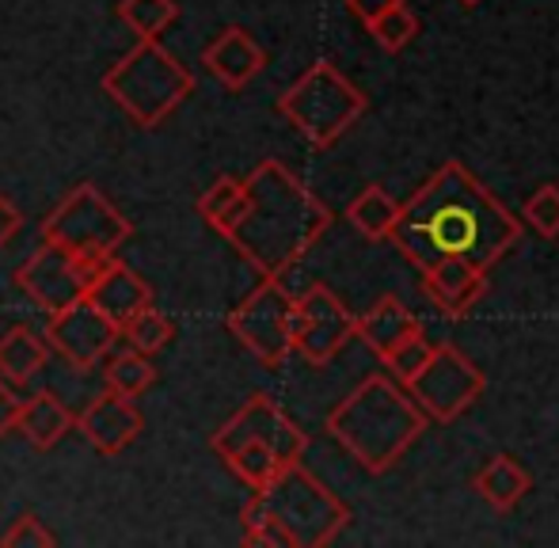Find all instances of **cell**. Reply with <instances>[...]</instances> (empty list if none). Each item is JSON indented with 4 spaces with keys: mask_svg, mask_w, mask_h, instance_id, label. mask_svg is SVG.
<instances>
[{
    "mask_svg": "<svg viewBox=\"0 0 559 548\" xmlns=\"http://www.w3.org/2000/svg\"><path fill=\"white\" fill-rule=\"evenodd\" d=\"M243 206V179L236 176H217L214 183L202 191L199 199V217L210 225V229L225 233L228 225L236 222V214H240Z\"/></svg>",
    "mask_w": 559,
    "mask_h": 548,
    "instance_id": "cell-27",
    "label": "cell"
},
{
    "mask_svg": "<svg viewBox=\"0 0 559 548\" xmlns=\"http://www.w3.org/2000/svg\"><path fill=\"white\" fill-rule=\"evenodd\" d=\"M104 92L133 127L156 130L194 92V73L164 50L160 38H138V46L104 73Z\"/></svg>",
    "mask_w": 559,
    "mask_h": 548,
    "instance_id": "cell-4",
    "label": "cell"
},
{
    "mask_svg": "<svg viewBox=\"0 0 559 548\" xmlns=\"http://www.w3.org/2000/svg\"><path fill=\"white\" fill-rule=\"evenodd\" d=\"M118 335H126V343H130L133 350L153 358L176 339V324H171V317H164L156 305H145V309H138L122 327H118Z\"/></svg>",
    "mask_w": 559,
    "mask_h": 548,
    "instance_id": "cell-25",
    "label": "cell"
},
{
    "mask_svg": "<svg viewBox=\"0 0 559 548\" xmlns=\"http://www.w3.org/2000/svg\"><path fill=\"white\" fill-rule=\"evenodd\" d=\"M522 222L530 229H537L540 237L556 240L559 237V187L556 183H545L537 194H530L522 206Z\"/></svg>",
    "mask_w": 559,
    "mask_h": 548,
    "instance_id": "cell-30",
    "label": "cell"
},
{
    "mask_svg": "<svg viewBox=\"0 0 559 548\" xmlns=\"http://www.w3.org/2000/svg\"><path fill=\"white\" fill-rule=\"evenodd\" d=\"M461 4H479V0H461Z\"/></svg>",
    "mask_w": 559,
    "mask_h": 548,
    "instance_id": "cell-35",
    "label": "cell"
},
{
    "mask_svg": "<svg viewBox=\"0 0 559 548\" xmlns=\"http://www.w3.org/2000/svg\"><path fill=\"white\" fill-rule=\"evenodd\" d=\"M289 312H294V294L282 286V278H263L233 312H228V332L240 339L243 350L259 358L263 366L278 370L294 355L289 339Z\"/></svg>",
    "mask_w": 559,
    "mask_h": 548,
    "instance_id": "cell-8",
    "label": "cell"
},
{
    "mask_svg": "<svg viewBox=\"0 0 559 548\" xmlns=\"http://www.w3.org/2000/svg\"><path fill=\"white\" fill-rule=\"evenodd\" d=\"M23 438H27L35 450H53L69 430H76V415L66 408V401L43 389V393L27 396L20 408V422H15Z\"/></svg>",
    "mask_w": 559,
    "mask_h": 548,
    "instance_id": "cell-19",
    "label": "cell"
},
{
    "mask_svg": "<svg viewBox=\"0 0 559 548\" xmlns=\"http://www.w3.org/2000/svg\"><path fill=\"white\" fill-rule=\"evenodd\" d=\"M430 350H435V343H430L423 332H412V335H404V339H400L396 347H392L389 355H381V358H384V366H389L392 378H396L400 385H407V381H412L415 373L427 366Z\"/></svg>",
    "mask_w": 559,
    "mask_h": 548,
    "instance_id": "cell-29",
    "label": "cell"
},
{
    "mask_svg": "<svg viewBox=\"0 0 559 548\" xmlns=\"http://www.w3.org/2000/svg\"><path fill=\"white\" fill-rule=\"evenodd\" d=\"M332 225V210L282 160H263L243 179V206L222 237L263 278H282Z\"/></svg>",
    "mask_w": 559,
    "mask_h": 548,
    "instance_id": "cell-2",
    "label": "cell"
},
{
    "mask_svg": "<svg viewBox=\"0 0 559 548\" xmlns=\"http://www.w3.org/2000/svg\"><path fill=\"white\" fill-rule=\"evenodd\" d=\"M202 65H206L210 76H217L228 92H240L266 69V50L251 38L248 27H225L222 35L202 50Z\"/></svg>",
    "mask_w": 559,
    "mask_h": 548,
    "instance_id": "cell-16",
    "label": "cell"
},
{
    "mask_svg": "<svg viewBox=\"0 0 559 548\" xmlns=\"http://www.w3.org/2000/svg\"><path fill=\"white\" fill-rule=\"evenodd\" d=\"M0 545L4 548H53L58 545V537L46 529L43 519H35V514H20V519L0 534Z\"/></svg>",
    "mask_w": 559,
    "mask_h": 548,
    "instance_id": "cell-31",
    "label": "cell"
},
{
    "mask_svg": "<svg viewBox=\"0 0 559 548\" xmlns=\"http://www.w3.org/2000/svg\"><path fill=\"white\" fill-rule=\"evenodd\" d=\"M396 214H400V202L392 199L384 187H366V191L358 194V199L346 206V217H350V225L361 233L366 240H384L392 233V225H396Z\"/></svg>",
    "mask_w": 559,
    "mask_h": 548,
    "instance_id": "cell-22",
    "label": "cell"
},
{
    "mask_svg": "<svg viewBox=\"0 0 559 548\" xmlns=\"http://www.w3.org/2000/svg\"><path fill=\"white\" fill-rule=\"evenodd\" d=\"M115 12L138 38H160L179 20L176 0H118Z\"/></svg>",
    "mask_w": 559,
    "mask_h": 548,
    "instance_id": "cell-26",
    "label": "cell"
},
{
    "mask_svg": "<svg viewBox=\"0 0 559 548\" xmlns=\"http://www.w3.org/2000/svg\"><path fill=\"white\" fill-rule=\"evenodd\" d=\"M369 35L377 38V46H381V50L400 53L415 35H419V15H415L412 8L400 0V4H392L381 20L369 23Z\"/></svg>",
    "mask_w": 559,
    "mask_h": 548,
    "instance_id": "cell-28",
    "label": "cell"
},
{
    "mask_svg": "<svg viewBox=\"0 0 559 548\" xmlns=\"http://www.w3.org/2000/svg\"><path fill=\"white\" fill-rule=\"evenodd\" d=\"M88 301L96 305L115 327H122L133 312L153 305V286L133 267H126V263H118V260H107L104 271L96 274V282L88 286Z\"/></svg>",
    "mask_w": 559,
    "mask_h": 548,
    "instance_id": "cell-17",
    "label": "cell"
},
{
    "mask_svg": "<svg viewBox=\"0 0 559 548\" xmlns=\"http://www.w3.org/2000/svg\"><path fill=\"white\" fill-rule=\"evenodd\" d=\"M240 442L271 445L282 465H294V461H301L305 450H309V434H305V430L274 404V396H266V393L248 396L240 412L228 415L222 427L214 430V438H210V450L222 457L225 450H233V445H240Z\"/></svg>",
    "mask_w": 559,
    "mask_h": 548,
    "instance_id": "cell-12",
    "label": "cell"
},
{
    "mask_svg": "<svg viewBox=\"0 0 559 548\" xmlns=\"http://www.w3.org/2000/svg\"><path fill=\"white\" fill-rule=\"evenodd\" d=\"M392 4H400V0H346V8H350L354 20H361L369 27L373 20H381L384 12H389Z\"/></svg>",
    "mask_w": 559,
    "mask_h": 548,
    "instance_id": "cell-33",
    "label": "cell"
},
{
    "mask_svg": "<svg viewBox=\"0 0 559 548\" xmlns=\"http://www.w3.org/2000/svg\"><path fill=\"white\" fill-rule=\"evenodd\" d=\"M20 225H23V214H20V206H15L12 199H4L0 194V248L8 245V240L20 233Z\"/></svg>",
    "mask_w": 559,
    "mask_h": 548,
    "instance_id": "cell-34",
    "label": "cell"
},
{
    "mask_svg": "<svg viewBox=\"0 0 559 548\" xmlns=\"http://www.w3.org/2000/svg\"><path fill=\"white\" fill-rule=\"evenodd\" d=\"M20 408H23V396L15 393V385H8V381L0 378V438L15 430V422H20Z\"/></svg>",
    "mask_w": 559,
    "mask_h": 548,
    "instance_id": "cell-32",
    "label": "cell"
},
{
    "mask_svg": "<svg viewBox=\"0 0 559 548\" xmlns=\"http://www.w3.org/2000/svg\"><path fill=\"white\" fill-rule=\"evenodd\" d=\"M404 389H407V396L427 412V419L453 422L484 396L487 378H484V370H476L472 358H464L461 350L453 347V343H435L427 366H423Z\"/></svg>",
    "mask_w": 559,
    "mask_h": 548,
    "instance_id": "cell-9",
    "label": "cell"
},
{
    "mask_svg": "<svg viewBox=\"0 0 559 548\" xmlns=\"http://www.w3.org/2000/svg\"><path fill=\"white\" fill-rule=\"evenodd\" d=\"M366 107L369 99L361 88H354L332 61L309 65L278 96V115L317 148H332L366 115Z\"/></svg>",
    "mask_w": 559,
    "mask_h": 548,
    "instance_id": "cell-6",
    "label": "cell"
},
{
    "mask_svg": "<svg viewBox=\"0 0 559 548\" xmlns=\"http://www.w3.org/2000/svg\"><path fill=\"white\" fill-rule=\"evenodd\" d=\"M533 476L522 468V461L518 457H507V453H499V457H491L484 468L476 473V491L487 499V503L495 507V511H514L518 503L525 499V491H530Z\"/></svg>",
    "mask_w": 559,
    "mask_h": 548,
    "instance_id": "cell-21",
    "label": "cell"
},
{
    "mask_svg": "<svg viewBox=\"0 0 559 548\" xmlns=\"http://www.w3.org/2000/svg\"><path fill=\"white\" fill-rule=\"evenodd\" d=\"M50 358V343H46L43 332L27 324H15L0 335V378L8 385H27L38 370Z\"/></svg>",
    "mask_w": 559,
    "mask_h": 548,
    "instance_id": "cell-20",
    "label": "cell"
},
{
    "mask_svg": "<svg viewBox=\"0 0 559 548\" xmlns=\"http://www.w3.org/2000/svg\"><path fill=\"white\" fill-rule=\"evenodd\" d=\"M133 237V225L96 183H81L46 214L43 240L81 255V260H115L118 248Z\"/></svg>",
    "mask_w": 559,
    "mask_h": 548,
    "instance_id": "cell-7",
    "label": "cell"
},
{
    "mask_svg": "<svg viewBox=\"0 0 559 548\" xmlns=\"http://www.w3.org/2000/svg\"><path fill=\"white\" fill-rule=\"evenodd\" d=\"M104 263L107 260H81V255L43 240V248H35L15 271V286L23 289L27 301H35V309L50 317V312H61L81 297H88V286L104 271Z\"/></svg>",
    "mask_w": 559,
    "mask_h": 548,
    "instance_id": "cell-10",
    "label": "cell"
},
{
    "mask_svg": "<svg viewBox=\"0 0 559 548\" xmlns=\"http://www.w3.org/2000/svg\"><path fill=\"white\" fill-rule=\"evenodd\" d=\"M141 427H145V419H141L138 404L111 393V389L99 393L88 408L76 415V430L84 434V442L96 453H104V457H118V453L130 450L138 442Z\"/></svg>",
    "mask_w": 559,
    "mask_h": 548,
    "instance_id": "cell-14",
    "label": "cell"
},
{
    "mask_svg": "<svg viewBox=\"0 0 559 548\" xmlns=\"http://www.w3.org/2000/svg\"><path fill=\"white\" fill-rule=\"evenodd\" d=\"M423 289L445 320H464L487 294V271L461 255H445L423 271Z\"/></svg>",
    "mask_w": 559,
    "mask_h": 548,
    "instance_id": "cell-15",
    "label": "cell"
},
{
    "mask_svg": "<svg viewBox=\"0 0 559 548\" xmlns=\"http://www.w3.org/2000/svg\"><path fill=\"white\" fill-rule=\"evenodd\" d=\"M354 320L358 317L338 301L335 289H328L324 282H312L301 297H294V312H289L294 350L309 366H328L354 339Z\"/></svg>",
    "mask_w": 559,
    "mask_h": 548,
    "instance_id": "cell-11",
    "label": "cell"
},
{
    "mask_svg": "<svg viewBox=\"0 0 559 548\" xmlns=\"http://www.w3.org/2000/svg\"><path fill=\"white\" fill-rule=\"evenodd\" d=\"M412 332H423L419 317H415L412 309H407L404 301H400L396 294H384L373 301V309L361 312L358 320H354V339H361L369 350H373L377 358L389 355L392 347H396L404 335Z\"/></svg>",
    "mask_w": 559,
    "mask_h": 548,
    "instance_id": "cell-18",
    "label": "cell"
},
{
    "mask_svg": "<svg viewBox=\"0 0 559 548\" xmlns=\"http://www.w3.org/2000/svg\"><path fill=\"white\" fill-rule=\"evenodd\" d=\"M43 335L53 355L66 358V366H73L76 373L96 370L118 343V327L88 301V297H81V301L61 312H50Z\"/></svg>",
    "mask_w": 559,
    "mask_h": 548,
    "instance_id": "cell-13",
    "label": "cell"
},
{
    "mask_svg": "<svg viewBox=\"0 0 559 548\" xmlns=\"http://www.w3.org/2000/svg\"><path fill=\"white\" fill-rule=\"evenodd\" d=\"M427 412L396 385V381L366 378L350 396L335 404L328 415V430L366 473L381 476L419 442L427 430Z\"/></svg>",
    "mask_w": 559,
    "mask_h": 548,
    "instance_id": "cell-3",
    "label": "cell"
},
{
    "mask_svg": "<svg viewBox=\"0 0 559 548\" xmlns=\"http://www.w3.org/2000/svg\"><path fill=\"white\" fill-rule=\"evenodd\" d=\"M248 507L271 514L294 537V548H324L350 526V507L332 488H324L301 461L282 468L266 488L251 491Z\"/></svg>",
    "mask_w": 559,
    "mask_h": 548,
    "instance_id": "cell-5",
    "label": "cell"
},
{
    "mask_svg": "<svg viewBox=\"0 0 559 548\" xmlns=\"http://www.w3.org/2000/svg\"><path fill=\"white\" fill-rule=\"evenodd\" d=\"M222 461H225L228 468H233V476H240V480L248 484L251 491L266 488V484H271L274 476H278L282 468H286L278 457H274L271 445H263V442H240V445H233V450L222 453Z\"/></svg>",
    "mask_w": 559,
    "mask_h": 548,
    "instance_id": "cell-24",
    "label": "cell"
},
{
    "mask_svg": "<svg viewBox=\"0 0 559 548\" xmlns=\"http://www.w3.org/2000/svg\"><path fill=\"white\" fill-rule=\"evenodd\" d=\"M522 217L510 214L461 160H445L400 206L389 240L419 274L445 255H461L487 271L522 240Z\"/></svg>",
    "mask_w": 559,
    "mask_h": 548,
    "instance_id": "cell-1",
    "label": "cell"
},
{
    "mask_svg": "<svg viewBox=\"0 0 559 548\" xmlns=\"http://www.w3.org/2000/svg\"><path fill=\"white\" fill-rule=\"evenodd\" d=\"M104 378H107V389H111V393L126 396V401H138L141 393H148V389H153L156 366H153V358H148V355H141V350L130 347V350H122V355L107 358Z\"/></svg>",
    "mask_w": 559,
    "mask_h": 548,
    "instance_id": "cell-23",
    "label": "cell"
}]
</instances>
